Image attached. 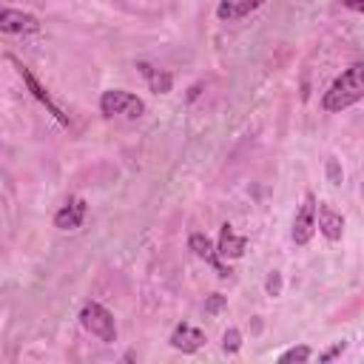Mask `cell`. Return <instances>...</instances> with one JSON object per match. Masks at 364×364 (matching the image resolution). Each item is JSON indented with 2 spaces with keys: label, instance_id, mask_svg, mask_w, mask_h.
<instances>
[{
  "label": "cell",
  "instance_id": "15",
  "mask_svg": "<svg viewBox=\"0 0 364 364\" xmlns=\"http://www.w3.org/2000/svg\"><path fill=\"white\" fill-rule=\"evenodd\" d=\"M222 350H225L228 355H233V353L242 350V333H239L236 327H228V330L222 333Z\"/></svg>",
  "mask_w": 364,
  "mask_h": 364
},
{
  "label": "cell",
  "instance_id": "1",
  "mask_svg": "<svg viewBox=\"0 0 364 364\" xmlns=\"http://www.w3.org/2000/svg\"><path fill=\"white\" fill-rule=\"evenodd\" d=\"M364 100V63H353L347 65L333 82L330 88L321 94V108L327 114H341L344 108L355 105Z\"/></svg>",
  "mask_w": 364,
  "mask_h": 364
},
{
  "label": "cell",
  "instance_id": "14",
  "mask_svg": "<svg viewBox=\"0 0 364 364\" xmlns=\"http://www.w3.org/2000/svg\"><path fill=\"white\" fill-rule=\"evenodd\" d=\"M313 358V350L307 344H299V347H287L284 353L276 355L279 364H287V361H310Z\"/></svg>",
  "mask_w": 364,
  "mask_h": 364
},
{
  "label": "cell",
  "instance_id": "9",
  "mask_svg": "<svg viewBox=\"0 0 364 364\" xmlns=\"http://www.w3.org/2000/svg\"><path fill=\"white\" fill-rule=\"evenodd\" d=\"M316 228L327 242H338L344 236V216L330 202H316Z\"/></svg>",
  "mask_w": 364,
  "mask_h": 364
},
{
  "label": "cell",
  "instance_id": "17",
  "mask_svg": "<svg viewBox=\"0 0 364 364\" xmlns=\"http://www.w3.org/2000/svg\"><path fill=\"white\" fill-rule=\"evenodd\" d=\"M225 304H228V299H225L222 293H210V296H208V301H205V313H208V316H216Z\"/></svg>",
  "mask_w": 364,
  "mask_h": 364
},
{
  "label": "cell",
  "instance_id": "7",
  "mask_svg": "<svg viewBox=\"0 0 364 364\" xmlns=\"http://www.w3.org/2000/svg\"><path fill=\"white\" fill-rule=\"evenodd\" d=\"M188 247L193 250V256H199L205 264H210L219 279H228V276H230V267L225 264V259H219L216 245H213L205 233H191V236H188Z\"/></svg>",
  "mask_w": 364,
  "mask_h": 364
},
{
  "label": "cell",
  "instance_id": "19",
  "mask_svg": "<svg viewBox=\"0 0 364 364\" xmlns=\"http://www.w3.org/2000/svg\"><path fill=\"white\" fill-rule=\"evenodd\" d=\"M341 6H347L350 11H355V14H361L364 11V0H338Z\"/></svg>",
  "mask_w": 364,
  "mask_h": 364
},
{
  "label": "cell",
  "instance_id": "2",
  "mask_svg": "<svg viewBox=\"0 0 364 364\" xmlns=\"http://www.w3.org/2000/svg\"><path fill=\"white\" fill-rule=\"evenodd\" d=\"M80 324L85 333H91L94 338H100L102 344H114L117 341V321L114 313L108 307H102L100 301H85L80 307Z\"/></svg>",
  "mask_w": 364,
  "mask_h": 364
},
{
  "label": "cell",
  "instance_id": "10",
  "mask_svg": "<svg viewBox=\"0 0 364 364\" xmlns=\"http://www.w3.org/2000/svg\"><path fill=\"white\" fill-rule=\"evenodd\" d=\"M205 333L199 330V327H193V324H188V321H179L173 330H171V336H168V344L173 347V350H179V353H185V355H191V353H196V350H202L205 347Z\"/></svg>",
  "mask_w": 364,
  "mask_h": 364
},
{
  "label": "cell",
  "instance_id": "4",
  "mask_svg": "<svg viewBox=\"0 0 364 364\" xmlns=\"http://www.w3.org/2000/svg\"><path fill=\"white\" fill-rule=\"evenodd\" d=\"M9 63H14L17 74H20V77H23V82L28 85L31 97H34V100H37L40 105H46V108H48V114H51V117H54V119H57L60 125H71V119H68V117L63 114V108H60V105H57V102L51 100V94H48V91L43 88V85H40V80H37V77L31 74V68H28V65H23V63H20V60H17L14 54H9Z\"/></svg>",
  "mask_w": 364,
  "mask_h": 364
},
{
  "label": "cell",
  "instance_id": "20",
  "mask_svg": "<svg viewBox=\"0 0 364 364\" xmlns=\"http://www.w3.org/2000/svg\"><path fill=\"white\" fill-rule=\"evenodd\" d=\"M327 171H330V179H333V182H341V173H338L336 159H330V162H327Z\"/></svg>",
  "mask_w": 364,
  "mask_h": 364
},
{
  "label": "cell",
  "instance_id": "5",
  "mask_svg": "<svg viewBox=\"0 0 364 364\" xmlns=\"http://www.w3.org/2000/svg\"><path fill=\"white\" fill-rule=\"evenodd\" d=\"M316 233V196L307 191L304 193V202L299 205L296 216H293V230H290V239L296 245H307Z\"/></svg>",
  "mask_w": 364,
  "mask_h": 364
},
{
  "label": "cell",
  "instance_id": "18",
  "mask_svg": "<svg viewBox=\"0 0 364 364\" xmlns=\"http://www.w3.org/2000/svg\"><path fill=\"white\" fill-rule=\"evenodd\" d=\"M344 350H347V341H336L330 350H324V353L318 355V361H333V358H338Z\"/></svg>",
  "mask_w": 364,
  "mask_h": 364
},
{
  "label": "cell",
  "instance_id": "3",
  "mask_svg": "<svg viewBox=\"0 0 364 364\" xmlns=\"http://www.w3.org/2000/svg\"><path fill=\"white\" fill-rule=\"evenodd\" d=\"M100 114L102 117H125V119H136L145 114V102L131 94V91H122V88H108L100 94Z\"/></svg>",
  "mask_w": 364,
  "mask_h": 364
},
{
  "label": "cell",
  "instance_id": "8",
  "mask_svg": "<svg viewBox=\"0 0 364 364\" xmlns=\"http://www.w3.org/2000/svg\"><path fill=\"white\" fill-rule=\"evenodd\" d=\"M85 213H88V202L82 196H68L54 213V228L57 230H77L85 222Z\"/></svg>",
  "mask_w": 364,
  "mask_h": 364
},
{
  "label": "cell",
  "instance_id": "13",
  "mask_svg": "<svg viewBox=\"0 0 364 364\" xmlns=\"http://www.w3.org/2000/svg\"><path fill=\"white\" fill-rule=\"evenodd\" d=\"M136 71L145 77V82H148V88H151L154 94H168V91L173 88V74L165 71V68H156V65L139 60V63H136Z\"/></svg>",
  "mask_w": 364,
  "mask_h": 364
},
{
  "label": "cell",
  "instance_id": "11",
  "mask_svg": "<svg viewBox=\"0 0 364 364\" xmlns=\"http://www.w3.org/2000/svg\"><path fill=\"white\" fill-rule=\"evenodd\" d=\"M245 250H247V236H239L230 222H222V228H219V242H216L219 259H239Z\"/></svg>",
  "mask_w": 364,
  "mask_h": 364
},
{
  "label": "cell",
  "instance_id": "12",
  "mask_svg": "<svg viewBox=\"0 0 364 364\" xmlns=\"http://www.w3.org/2000/svg\"><path fill=\"white\" fill-rule=\"evenodd\" d=\"M264 0H219L216 6V17L222 23H233V20H242L247 14H253L256 9H262Z\"/></svg>",
  "mask_w": 364,
  "mask_h": 364
},
{
  "label": "cell",
  "instance_id": "6",
  "mask_svg": "<svg viewBox=\"0 0 364 364\" xmlns=\"http://www.w3.org/2000/svg\"><path fill=\"white\" fill-rule=\"evenodd\" d=\"M43 28V23L23 11V9H9L0 3V34H37Z\"/></svg>",
  "mask_w": 364,
  "mask_h": 364
},
{
  "label": "cell",
  "instance_id": "16",
  "mask_svg": "<svg viewBox=\"0 0 364 364\" xmlns=\"http://www.w3.org/2000/svg\"><path fill=\"white\" fill-rule=\"evenodd\" d=\"M264 293L267 296H279L282 293V273L279 270H270L267 279H264Z\"/></svg>",
  "mask_w": 364,
  "mask_h": 364
}]
</instances>
